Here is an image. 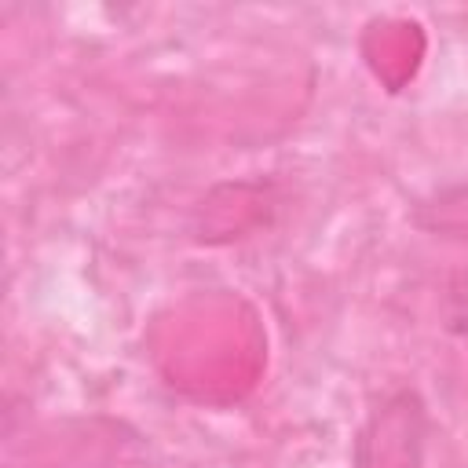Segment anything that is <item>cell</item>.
Here are the masks:
<instances>
[{
	"instance_id": "1",
	"label": "cell",
	"mask_w": 468,
	"mask_h": 468,
	"mask_svg": "<svg viewBox=\"0 0 468 468\" xmlns=\"http://www.w3.org/2000/svg\"><path fill=\"white\" fill-rule=\"evenodd\" d=\"M428 413L417 391L388 395L355 439V468H420Z\"/></svg>"
},
{
	"instance_id": "2",
	"label": "cell",
	"mask_w": 468,
	"mask_h": 468,
	"mask_svg": "<svg viewBox=\"0 0 468 468\" xmlns=\"http://www.w3.org/2000/svg\"><path fill=\"white\" fill-rule=\"evenodd\" d=\"M413 223L428 234L468 238V186H450V190H439L435 197L420 201L413 208Z\"/></svg>"
},
{
	"instance_id": "3",
	"label": "cell",
	"mask_w": 468,
	"mask_h": 468,
	"mask_svg": "<svg viewBox=\"0 0 468 468\" xmlns=\"http://www.w3.org/2000/svg\"><path fill=\"white\" fill-rule=\"evenodd\" d=\"M442 318L453 333H468V263L457 267L442 292Z\"/></svg>"
}]
</instances>
